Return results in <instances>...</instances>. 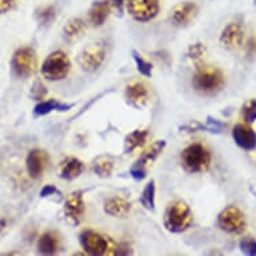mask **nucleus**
I'll list each match as a JSON object with an SVG mask.
<instances>
[{
    "label": "nucleus",
    "instance_id": "1",
    "mask_svg": "<svg viewBox=\"0 0 256 256\" xmlns=\"http://www.w3.org/2000/svg\"><path fill=\"white\" fill-rule=\"evenodd\" d=\"M192 84L196 92L206 96H214L224 88L226 76L218 68H202L194 72Z\"/></svg>",
    "mask_w": 256,
    "mask_h": 256
},
{
    "label": "nucleus",
    "instance_id": "2",
    "mask_svg": "<svg viewBox=\"0 0 256 256\" xmlns=\"http://www.w3.org/2000/svg\"><path fill=\"white\" fill-rule=\"evenodd\" d=\"M181 162L186 172L202 173L210 169L212 156L210 152L202 144H190L182 152Z\"/></svg>",
    "mask_w": 256,
    "mask_h": 256
},
{
    "label": "nucleus",
    "instance_id": "3",
    "mask_svg": "<svg viewBox=\"0 0 256 256\" xmlns=\"http://www.w3.org/2000/svg\"><path fill=\"white\" fill-rule=\"evenodd\" d=\"M194 222V214L189 206L184 202H173L165 212L164 224L166 230L173 234L186 231Z\"/></svg>",
    "mask_w": 256,
    "mask_h": 256
},
{
    "label": "nucleus",
    "instance_id": "4",
    "mask_svg": "<svg viewBox=\"0 0 256 256\" xmlns=\"http://www.w3.org/2000/svg\"><path fill=\"white\" fill-rule=\"evenodd\" d=\"M72 62L63 51H55L47 56L42 66L43 76L48 80H62L68 76Z\"/></svg>",
    "mask_w": 256,
    "mask_h": 256
},
{
    "label": "nucleus",
    "instance_id": "5",
    "mask_svg": "<svg viewBox=\"0 0 256 256\" xmlns=\"http://www.w3.org/2000/svg\"><path fill=\"white\" fill-rule=\"evenodd\" d=\"M38 68V55L31 47H22L14 54L12 70L15 76L23 80L32 76Z\"/></svg>",
    "mask_w": 256,
    "mask_h": 256
},
{
    "label": "nucleus",
    "instance_id": "6",
    "mask_svg": "<svg viewBox=\"0 0 256 256\" xmlns=\"http://www.w3.org/2000/svg\"><path fill=\"white\" fill-rule=\"evenodd\" d=\"M218 227L231 235H239L247 228V218L240 208L235 206H227L218 214Z\"/></svg>",
    "mask_w": 256,
    "mask_h": 256
},
{
    "label": "nucleus",
    "instance_id": "7",
    "mask_svg": "<svg viewBox=\"0 0 256 256\" xmlns=\"http://www.w3.org/2000/svg\"><path fill=\"white\" fill-rule=\"evenodd\" d=\"M80 244L88 255L104 256L113 254L114 246L108 238L92 230H86L80 234Z\"/></svg>",
    "mask_w": 256,
    "mask_h": 256
},
{
    "label": "nucleus",
    "instance_id": "8",
    "mask_svg": "<svg viewBox=\"0 0 256 256\" xmlns=\"http://www.w3.org/2000/svg\"><path fill=\"white\" fill-rule=\"evenodd\" d=\"M166 144L165 141H157L152 145L149 149L144 152V154L137 160L130 169V176L134 178L136 181H142L145 177L148 176V168L162 154Z\"/></svg>",
    "mask_w": 256,
    "mask_h": 256
},
{
    "label": "nucleus",
    "instance_id": "9",
    "mask_svg": "<svg viewBox=\"0 0 256 256\" xmlns=\"http://www.w3.org/2000/svg\"><path fill=\"white\" fill-rule=\"evenodd\" d=\"M128 10L134 20L146 23L158 15L160 0H129Z\"/></svg>",
    "mask_w": 256,
    "mask_h": 256
},
{
    "label": "nucleus",
    "instance_id": "10",
    "mask_svg": "<svg viewBox=\"0 0 256 256\" xmlns=\"http://www.w3.org/2000/svg\"><path fill=\"white\" fill-rule=\"evenodd\" d=\"M106 54H108V48L105 43H94L80 54V64L84 72H97L102 66V63L105 62Z\"/></svg>",
    "mask_w": 256,
    "mask_h": 256
},
{
    "label": "nucleus",
    "instance_id": "11",
    "mask_svg": "<svg viewBox=\"0 0 256 256\" xmlns=\"http://www.w3.org/2000/svg\"><path fill=\"white\" fill-rule=\"evenodd\" d=\"M86 214V204L80 192H74L68 194L64 202V216L72 226H78L82 222Z\"/></svg>",
    "mask_w": 256,
    "mask_h": 256
},
{
    "label": "nucleus",
    "instance_id": "12",
    "mask_svg": "<svg viewBox=\"0 0 256 256\" xmlns=\"http://www.w3.org/2000/svg\"><path fill=\"white\" fill-rule=\"evenodd\" d=\"M236 145L246 152L256 150V132L250 124H238L232 130Z\"/></svg>",
    "mask_w": 256,
    "mask_h": 256
},
{
    "label": "nucleus",
    "instance_id": "13",
    "mask_svg": "<svg viewBox=\"0 0 256 256\" xmlns=\"http://www.w3.org/2000/svg\"><path fill=\"white\" fill-rule=\"evenodd\" d=\"M125 96L128 101L136 108H145L150 100V92L148 88V84L141 80H134L126 86Z\"/></svg>",
    "mask_w": 256,
    "mask_h": 256
},
{
    "label": "nucleus",
    "instance_id": "14",
    "mask_svg": "<svg viewBox=\"0 0 256 256\" xmlns=\"http://www.w3.org/2000/svg\"><path fill=\"white\" fill-rule=\"evenodd\" d=\"M220 43L222 47L228 50H238L243 46L244 43V31L243 27L239 23H231L222 30L220 35Z\"/></svg>",
    "mask_w": 256,
    "mask_h": 256
},
{
    "label": "nucleus",
    "instance_id": "15",
    "mask_svg": "<svg viewBox=\"0 0 256 256\" xmlns=\"http://www.w3.org/2000/svg\"><path fill=\"white\" fill-rule=\"evenodd\" d=\"M26 165H27V170H28L30 176L32 178H39L44 173L47 165H48V156H47L46 152L34 149V150L30 152L28 156H27Z\"/></svg>",
    "mask_w": 256,
    "mask_h": 256
},
{
    "label": "nucleus",
    "instance_id": "16",
    "mask_svg": "<svg viewBox=\"0 0 256 256\" xmlns=\"http://www.w3.org/2000/svg\"><path fill=\"white\" fill-rule=\"evenodd\" d=\"M132 210H133L132 202H128L126 198H120V196L110 198L104 206L105 214L113 216V218H128Z\"/></svg>",
    "mask_w": 256,
    "mask_h": 256
},
{
    "label": "nucleus",
    "instance_id": "17",
    "mask_svg": "<svg viewBox=\"0 0 256 256\" xmlns=\"http://www.w3.org/2000/svg\"><path fill=\"white\" fill-rule=\"evenodd\" d=\"M112 10H113V2L112 0L97 2L88 12V19L92 22V24L94 27H101V26L105 24L108 18L110 16Z\"/></svg>",
    "mask_w": 256,
    "mask_h": 256
},
{
    "label": "nucleus",
    "instance_id": "18",
    "mask_svg": "<svg viewBox=\"0 0 256 256\" xmlns=\"http://www.w3.org/2000/svg\"><path fill=\"white\" fill-rule=\"evenodd\" d=\"M196 14H198V6L192 2H185L173 10L172 22L176 26H186L194 20Z\"/></svg>",
    "mask_w": 256,
    "mask_h": 256
},
{
    "label": "nucleus",
    "instance_id": "19",
    "mask_svg": "<svg viewBox=\"0 0 256 256\" xmlns=\"http://www.w3.org/2000/svg\"><path fill=\"white\" fill-rule=\"evenodd\" d=\"M84 172V164L80 158L76 157H68L60 164L59 169V176L62 177L63 180L72 181L78 178V177Z\"/></svg>",
    "mask_w": 256,
    "mask_h": 256
},
{
    "label": "nucleus",
    "instance_id": "20",
    "mask_svg": "<svg viewBox=\"0 0 256 256\" xmlns=\"http://www.w3.org/2000/svg\"><path fill=\"white\" fill-rule=\"evenodd\" d=\"M60 250V238L56 232H46L38 242V251L42 255H54Z\"/></svg>",
    "mask_w": 256,
    "mask_h": 256
},
{
    "label": "nucleus",
    "instance_id": "21",
    "mask_svg": "<svg viewBox=\"0 0 256 256\" xmlns=\"http://www.w3.org/2000/svg\"><path fill=\"white\" fill-rule=\"evenodd\" d=\"M149 140V132L148 130H134L125 138V153H133L138 150Z\"/></svg>",
    "mask_w": 256,
    "mask_h": 256
},
{
    "label": "nucleus",
    "instance_id": "22",
    "mask_svg": "<svg viewBox=\"0 0 256 256\" xmlns=\"http://www.w3.org/2000/svg\"><path fill=\"white\" fill-rule=\"evenodd\" d=\"M72 108V105H66V104H60L58 101H43L34 109L35 117H43L47 114L52 113V112H68Z\"/></svg>",
    "mask_w": 256,
    "mask_h": 256
},
{
    "label": "nucleus",
    "instance_id": "23",
    "mask_svg": "<svg viewBox=\"0 0 256 256\" xmlns=\"http://www.w3.org/2000/svg\"><path fill=\"white\" fill-rule=\"evenodd\" d=\"M86 31V24L82 19H70L64 26V34L68 38L76 39L82 36Z\"/></svg>",
    "mask_w": 256,
    "mask_h": 256
},
{
    "label": "nucleus",
    "instance_id": "24",
    "mask_svg": "<svg viewBox=\"0 0 256 256\" xmlns=\"http://www.w3.org/2000/svg\"><path fill=\"white\" fill-rule=\"evenodd\" d=\"M141 202H142L144 206H145L146 210H154V208H156V184L153 180H152L150 182H149V184L145 186V189H144Z\"/></svg>",
    "mask_w": 256,
    "mask_h": 256
},
{
    "label": "nucleus",
    "instance_id": "25",
    "mask_svg": "<svg viewBox=\"0 0 256 256\" xmlns=\"http://www.w3.org/2000/svg\"><path fill=\"white\" fill-rule=\"evenodd\" d=\"M114 162L109 158H101L98 160L96 165H94V172L100 177H110L113 173Z\"/></svg>",
    "mask_w": 256,
    "mask_h": 256
},
{
    "label": "nucleus",
    "instance_id": "26",
    "mask_svg": "<svg viewBox=\"0 0 256 256\" xmlns=\"http://www.w3.org/2000/svg\"><path fill=\"white\" fill-rule=\"evenodd\" d=\"M242 117H243L244 122L250 124V125L256 121V98L250 100L244 104L242 108Z\"/></svg>",
    "mask_w": 256,
    "mask_h": 256
},
{
    "label": "nucleus",
    "instance_id": "27",
    "mask_svg": "<svg viewBox=\"0 0 256 256\" xmlns=\"http://www.w3.org/2000/svg\"><path fill=\"white\" fill-rule=\"evenodd\" d=\"M55 16H56V12H55V7L52 6H47V7H43V8L38 10L36 12V18L40 24H50L51 22L55 20Z\"/></svg>",
    "mask_w": 256,
    "mask_h": 256
},
{
    "label": "nucleus",
    "instance_id": "28",
    "mask_svg": "<svg viewBox=\"0 0 256 256\" xmlns=\"http://www.w3.org/2000/svg\"><path fill=\"white\" fill-rule=\"evenodd\" d=\"M133 58H134V62L137 64V68H138L140 74H142L144 76H152V72H153V66H152L150 62H148L146 59H144L142 56L137 52H133Z\"/></svg>",
    "mask_w": 256,
    "mask_h": 256
},
{
    "label": "nucleus",
    "instance_id": "29",
    "mask_svg": "<svg viewBox=\"0 0 256 256\" xmlns=\"http://www.w3.org/2000/svg\"><path fill=\"white\" fill-rule=\"evenodd\" d=\"M240 250L243 254L250 256L256 255V240L252 239V238H244L242 242H240Z\"/></svg>",
    "mask_w": 256,
    "mask_h": 256
},
{
    "label": "nucleus",
    "instance_id": "30",
    "mask_svg": "<svg viewBox=\"0 0 256 256\" xmlns=\"http://www.w3.org/2000/svg\"><path fill=\"white\" fill-rule=\"evenodd\" d=\"M204 54H206V46L202 44V43H196V44H194V46L189 47V51H188L189 58L198 59V58H202Z\"/></svg>",
    "mask_w": 256,
    "mask_h": 256
},
{
    "label": "nucleus",
    "instance_id": "31",
    "mask_svg": "<svg viewBox=\"0 0 256 256\" xmlns=\"http://www.w3.org/2000/svg\"><path fill=\"white\" fill-rule=\"evenodd\" d=\"M18 4V0H0V14H7L12 11Z\"/></svg>",
    "mask_w": 256,
    "mask_h": 256
},
{
    "label": "nucleus",
    "instance_id": "32",
    "mask_svg": "<svg viewBox=\"0 0 256 256\" xmlns=\"http://www.w3.org/2000/svg\"><path fill=\"white\" fill-rule=\"evenodd\" d=\"M58 192L56 188H55L54 185H46L44 188L40 190V198H50L52 194H55Z\"/></svg>",
    "mask_w": 256,
    "mask_h": 256
},
{
    "label": "nucleus",
    "instance_id": "33",
    "mask_svg": "<svg viewBox=\"0 0 256 256\" xmlns=\"http://www.w3.org/2000/svg\"><path fill=\"white\" fill-rule=\"evenodd\" d=\"M34 97L36 98V100H40V98H43L44 96H46V88H44V86H42L40 84H36V88H34Z\"/></svg>",
    "mask_w": 256,
    "mask_h": 256
},
{
    "label": "nucleus",
    "instance_id": "34",
    "mask_svg": "<svg viewBox=\"0 0 256 256\" xmlns=\"http://www.w3.org/2000/svg\"><path fill=\"white\" fill-rule=\"evenodd\" d=\"M6 226H7V222H6L4 218H2V220H0V230L6 228Z\"/></svg>",
    "mask_w": 256,
    "mask_h": 256
},
{
    "label": "nucleus",
    "instance_id": "35",
    "mask_svg": "<svg viewBox=\"0 0 256 256\" xmlns=\"http://www.w3.org/2000/svg\"><path fill=\"white\" fill-rule=\"evenodd\" d=\"M255 3H256V0H255Z\"/></svg>",
    "mask_w": 256,
    "mask_h": 256
}]
</instances>
